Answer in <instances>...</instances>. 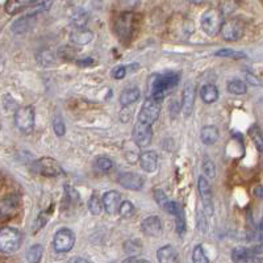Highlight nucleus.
Instances as JSON below:
<instances>
[{"label": "nucleus", "instance_id": "5701e85b", "mask_svg": "<svg viewBox=\"0 0 263 263\" xmlns=\"http://www.w3.org/2000/svg\"><path fill=\"white\" fill-rule=\"evenodd\" d=\"M200 96L201 100L204 101V103H207V104H212V103H215V101L219 99V89H217V87L215 85L208 83V85H205L201 87Z\"/></svg>", "mask_w": 263, "mask_h": 263}, {"label": "nucleus", "instance_id": "c756f323", "mask_svg": "<svg viewBox=\"0 0 263 263\" xmlns=\"http://www.w3.org/2000/svg\"><path fill=\"white\" fill-rule=\"evenodd\" d=\"M44 248L41 245H33L27 252V260L29 263H40L43 260Z\"/></svg>", "mask_w": 263, "mask_h": 263}, {"label": "nucleus", "instance_id": "f03ea898", "mask_svg": "<svg viewBox=\"0 0 263 263\" xmlns=\"http://www.w3.org/2000/svg\"><path fill=\"white\" fill-rule=\"evenodd\" d=\"M222 24H224L222 12L217 8H209L201 16L200 25L205 35L212 36V37L217 36L220 33Z\"/></svg>", "mask_w": 263, "mask_h": 263}, {"label": "nucleus", "instance_id": "dca6fc26", "mask_svg": "<svg viewBox=\"0 0 263 263\" xmlns=\"http://www.w3.org/2000/svg\"><path fill=\"white\" fill-rule=\"evenodd\" d=\"M120 194L117 191H107L103 195V207H104L105 212L108 215H115L119 212V207H120Z\"/></svg>", "mask_w": 263, "mask_h": 263}, {"label": "nucleus", "instance_id": "58836bf2", "mask_svg": "<svg viewBox=\"0 0 263 263\" xmlns=\"http://www.w3.org/2000/svg\"><path fill=\"white\" fill-rule=\"evenodd\" d=\"M203 173L209 179H213L216 176V166H215V163L211 159H204V162H203Z\"/></svg>", "mask_w": 263, "mask_h": 263}, {"label": "nucleus", "instance_id": "7c9ffc66", "mask_svg": "<svg viewBox=\"0 0 263 263\" xmlns=\"http://www.w3.org/2000/svg\"><path fill=\"white\" fill-rule=\"evenodd\" d=\"M215 55H217V57H222V58H233V59L246 58V54H245V53L238 50H233V49H221V50L216 51Z\"/></svg>", "mask_w": 263, "mask_h": 263}, {"label": "nucleus", "instance_id": "7ed1b4c3", "mask_svg": "<svg viewBox=\"0 0 263 263\" xmlns=\"http://www.w3.org/2000/svg\"><path fill=\"white\" fill-rule=\"evenodd\" d=\"M23 236L15 228H1L0 229V252L4 254H13L21 246Z\"/></svg>", "mask_w": 263, "mask_h": 263}, {"label": "nucleus", "instance_id": "3c124183", "mask_svg": "<svg viewBox=\"0 0 263 263\" xmlns=\"http://www.w3.org/2000/svg\"><path fill=\"white\" fill-rule=\"evenodd\" d=\"M135 263H151V262L147 260H138V258H137V262Z\"/></svg>", "mask_w": 263, "mask_h": 263}, {"label": "nucleus", "instance_id": "ea45409f", "mask_svg": "<svg viewBox=\"0 0 263 263\" xmlns=\"http://www.w3.org/2000/svg\"><path fill=\"white\" fill-rule=\"evenodd\" d=\"M205 216H207V215H205L204 212H201V211H199V212H197V220H196L197 228L200 229L203 233L207 232V229H208V222H207V219H205Z\"/></svg>", "mask_w": 263, "mask_h": 263}, {"label": "nucleus", "instance_id": "473e14b6", "mask_svg": "<svg viewBox=\"0 0 263 263\" xmlns=\"http://www.w3.org/2000/svg\"><path fill=\"white\" fill-rule=\"evenodd\" d=\"M124 250L127 254H129L131 257L138 256L139 253L142 252V245L139 244V241H127L124 244Z\"/></svg>", "mask_w": 263, "mask_h": 263}, {"label": "nucleus", "instance_id": "72a5a7b5", "mask_svg": "<svg viewBox=\"0 0 263 263\" xmlns=\"http://www.w3.org/2000/svg\"><path fill=\"white\" fill-rule=\"evenodd\" d=\"M88 209L92 215H100L101 211H103V201L100 200V197L96 196V194H93L89 197Z\"/></svg>", "mask_w": 263, "mask_h": 263}, {"label": "nucleus", "instance_id": "8fccbe9b", "mask_svg": "<svg viewBox=\"0 0 263 263\" xmlns=\"http://www.w3.org/2000/svg\"><path fill=\"white\" fill-rule=\"evenodd\" d=\"M188 1L192 4H201L204 3V1H207V0H188Z\"/></svg>", "mask_w": 263, "mask_h": 263}, {"label": "nucleus", "instance_id": "a19ab883", "mask_svg": "<svg viewBox=\"0 0 263 263\" xmlns=\"http://www.w3.org/2000/svg\"><path fill=\"white\" fill-rule=\"evenodd\" d=\"M53 3H54V0H41L39 3V5L36 7V11L33 12V13L36 15V13H39V12H45L47 11V9H50Z\"/></svg>", "mask_w": 263, "mask_h": 263}, {"label": "nucleus", "instance_id": "37998d69", "mask_svg": "<svg viewBox=\"0 0 263 263\" xmlns=\"http://www.w3.org/2000/svg\"><path fill=\"white\" fill-rule=\"evenodd\" d=\"M120 1V5L121 7H125V8H134L135 5H138L139 0H119Z\"/></svg>", "mask_w": 263, "mask_h": 263}, {"label": "nucleus", "instance_id": "1a4fd4ad", "mask_svg": "<svg viewBox=\"0 0 263 263\" xmlns=\"http://www.w3.org/2000/svg\"><path fill=\"white\" fill-rule=\"evenodd\" d=\"M244 24L242 21L237 19H230L228 21H224L222 27H221V36L225 41H238V40L244 36Z\"/></svg>", "mask_w": 263, "mask_h": 263}, {"label": "nucleus", "instance_id": "79ce46f5", "mask_svg": "<svg viewBox=\"0 0 263 263\" xmlns=\"http://www.w3.org/2000/svg\"><path fill=\"white\" fill-rule=\"evenodd\" d=\"M125 75H127V67H124V66H117V67L113 69L112 77L115 78V79H117V81L124 79Z\"/></svg>", "mask_w": 263, "mask_h": 263}, {"label": "nucleus", "instance_id": "a18cd8bd", "mask_svg": "<svg viewBox=\"0 0 263 263\" xmlns=\"http://www.w3.org/2000/svg\"><path fill=\"white\" fill-rule=\"evenodd\" d=\"M257 238L260 241L261 244H263V217L261 220L260 225H258V230H257Z\"/></svg>", "mask_w": 263, "mask_h": 263}, {"label": "nucleus", "instance_id": "423d86ee", "mask_svg": "<svg viewBox=\"0 0 263 263\" xmlns=\"http://www.w3.org/2000/svg\"><path fill=\"white\" fill-rule=\"evenodd\" d=\"M15 124L23 134H31L35 129V109L29 105L20 107L15 113Z\"/></svg>", "mask_w": 263, "mask_h": 263}, {"label": "nucleus", "instance_id": "6ab92c4d", "mask_svg": "<svg viewBox=\"0 0 263 263\" xmlns=\"http://www.w3.org/2000/svg\"><path fill=\"white\" fill-rule=\"evenodd\" d=\"M157 260L158 263H178V253L175 250L174 246L171 245H166V246H162L157 252Z\"/></svg>", "mask_w": 263, "mask_h": 263}, {"label": "nucleus", "instance_id": "cd10ccee", "mask_svg": "<svg viewBox=\"0 0 263 263\" xmlns=\"http://www.w3.org/2000/svg\"><path fill=\"white\" fill-rule=\"evenodd\" d=\"M249 134L252 137L253 142L256 145L257 150L263 154V133L261 128L257 124H254L252 128L249 129Z\"/></svg>", "mask_w": 263, "mask_h": 263}, {"label": "nucleus", "instance_id": "20e7f679", "mask_svg": "<svg viewBox=\"0 0 263 263\" xmlns=\"http://www.w3.org/2000/svg\"><path fill=\"white\" fill-rule=\"evenodd\" d=\"M137 16L133 12H124L115 20V32L121 41H128L134 33Z\"/></svg>", "mask_w": 263, "mask_h": 263}, {"label": "nucleus", "instance_id": "b1692460", "mask_svg": "<svg viewBox=\"0 0 263 263\" xmlns=\"http://www.w3.org/2000/svg\"><path fill=\"white\" fill-rule=\"evenodd\" d=\"M219 129L216 127H213V125H208V127H204V128L201 129L200 137L201 141L205 143V145H213V143L217 142V139H219Z\"/></svg>", "mask_w": 263, "mask_h": 263}, {"label": "nucleus", "instance_id": "393cba45", "mask_svg": "<svg viewBox=\"0 0 263 263\" xmlns=\"http://www.w3.org/2000/svg\"><path fill=\"white\" fill-rule=\"evenodd\" d=\"M36 0H7L5 3V12L9 15H15L28 5H31Z\"/></svg>", "mask_w": 263, "mask_h": 263}, {"label": "nucleus", "instance_id": "9b49d317", "mask_svg": "<svg viewBox=\"0 0 263 263\" xmlns=\"http://www.w3.org/2000/svg\"><path fill=\"white\" fill-rule=\"evenodd\" d=\"M197 188H199V194H200L201 197V203H203L204 213L207 216H212L213 215L212 191H211V186H209L208 180H207L205 176H200V178H199Z\"/></svg>", "mask_w": 263, "mask_h": 263}, {"label": "nucleus", "instance_id": "0eeeda50", "mask_svg": "<svg viewBox=\"0 0 263 263\" xmlns=\"http://www.w3.org/2000/svg\"><path fill=\"white\" fill-rule=\"evenodd\" d=\"M159 113H161V104L158 100L149 97L145 103L142 104L141 109H139L138 119L137 120L145 124L153 125L155 121L158 120Z\"/></svg>", "mask_w": 263, "mask_h": 263}, {"label": "nucleus", "instance_id": "412c9836", "mask_svg": "<svg viewBox=\"0 0 263 263\" xmlns=\"http://www.w3.org/2000/svg\"><path fill=\"white\" fill-rule=\"evenodd\" d=\"M93 33L86 28H77L75 31L71 32L70 40L71 43L77 44V45H87L92 41Z\"/></svg>", "mask_w": 263, "mask_h": 263}, {"label": "nucleus", "instance_id": "f704fd0d", "mask_svg": "<svg viewBox=\"0 0 263 263\" xmlns=\"http://www.w3.org/2000/svg\"><path fill=\"white\" fill-rule=\"evenodd\" d=\"M93 165H95V167H96L97 170L108 171L112 169L113 162L108 158V157H103V155H100V157H96V158H95Z\"/></svg>", "mask_w": 263, "mask_h": 263}, {"label": "nucleus", "instance_id": "39448f33", "mask_svg": "<svg viewBox=\"0 0 263 263\" xmlns=\"http://www.w3.org/2000/svg\"><path fill=\"white\" fill-rule=\"evenodd\" d=\"M33 170L40 175H44L46 178H57L65 174L62 166L59 165L58 161L54 158H40L33 163Z\"/></svg>", "mask_w": 263, "mask_h": 263}, {"label": "nucleus", "instance_id": "09e8293b", "mask_svg": "<svg viewBox=\"0 0 263 263\" xmlns=\"http://www.w3.org/2000/svg\"><path fill=\"white\" fill-rule=\"evenodd\" d=\"M74 263H89V262L88 261L83 260V258H75V260H74Z\"/></svg>", "mask_w": 263, "mask_h": 263}, {"label": "nucleus", "instance_id": "4c0bfd02", "mask_svg": "<svg viewBox=\"0 0 263 263\" xmlns=\"http://www.w3.org/2000/svg\"><path fill=\"white\" fill-rule=\"evenodd\" d=\"M53 128H54L55 134L58 135V137L65 135V133H66L65 123H63V119L59 116V115H55V116L53 117Z\"/></svg>", "mask_w": 263, "mask_h": 263}, {"label": "nucleus", "instance_id": "ddd939ff", "mask_svg": "<svg viewBox=\"0 0 263 263\" xmlns=\"http://www.w3.org/2000/svg\"><path fill=\"white\" fill-rule=\"evenodd\" d=\"M232 261L234 263H262V258L258 257L253 249L236 248L232 252Z\"/></svg>", "mask_w": 263, "mask_h": 263}, {"label": "nucleus", "instance_id": "2f4dec72", "mask_svg": "<svg viewBox=\"0 0 263 263\" xmlns=\"http://www.w3.org/2000/svg\"><path fill=\"white\" fill-rule=\"evenodd\" d=\"M87 20H88V15L87 12L83 11V9H78L73 16H71V21L77 28H85L86 24H87Z\"/></svg>", "mask_w": 263, "mask_h": 263}, {"label": "nucleus", "instance_id": "f3484780", "mask_svg": "<svg viewBox=\"0 0 263 263\" xmlns=\"http://www.w3.org/2000/svg\"><path fill=\"white\" fill-rule=\"evenodd\" d=\"M139 163L143 171L146 173H154L158 167V155L155 151L147 150L139 154Z\"/></svg>", "mask_w": 263, "mask_h": 263}, {"label": "nucleus", "instance_id": "4be33fe9", "mask_svg": "<svg viewBox=\"0 0 263 263\" xmlns=\"http://www.w3.org/2000/svg\"><path fill=\"white\" fill-rule=\"evenodd\" d=\"M35 21H36L35 13H29V15L27 16H23V17H20L19 20H16L15 23L12 24V31L15 32V33H24V32H28L33 25H35Z\"/></svg>", "mask_w": 263, "mask_h": 263}, {"label": "nucleus", "instance_id": "6e6552de", "mask_svg": "<svg viewBox=\"0 0 263 263\" xmlns=\"http://www.w3.org/2000/svg\"><path fill=\"white\" fill-rule=\"evenodd\" d=\"M75 245V234L67 228L59 229L53 238V246L57 253H69Z\"/></svg>", "mask_w": 263, "mask_h": 263}, {"label": "nucleus", "instance_id": "2eb2a0df", "mask_svg": "<svg viewBox=\"0 0 263 263\" xmlns=\"http://www.w3.org/2000/svg\"><path fill=\"white\" fill-rule=\"evenodd\" d=\"M142 232L149 237H159L162 234V222L158 216H149L141 222Z\"/></svg>", "mask_w": 263, "mask_h": 263}, {"label": "nucleus", "instance_id": "c9c22d12", "mask_svg": "<svg viewBox=\"0 0 263 263\" xmlns=\"http://www.w3.org/2000/svg\"><path fill=\"white\" fill-rule=\"evenodd\" d=\"M119 212H120L121 217H124V219H131L135 212L134 205L132 204L131 201H123L120 203V207H119Z\"/></svg>", "mask_w": 263, "mask_h": 263}, {"label": "nucleus", "instance_id": "f257e3e1", "mask_svg": "<svg viewBox=\"0 0 263 263\" xmlns=\"http://www.w3.org/2000/svg\"><path fill=\"white\" fill-rule=\"evenodd\" d=\"M179 75L173 71H167L162 74H153L149 78L147 83V91L151 99L155 100H163L171 89L178 86Z\"/></svg>", "mask_w": 263, "mask_h": 263}, {"label": "nucleus", "instance_id": "de8ad7c7", "mask_svg": "<svg viewBox=\"0 0 263 263\" xmlns=\"http://www.w3.org/2000/svg\"><path fill=\"white\" fill-rule=\"evenodd\" d=\"M135 262H137V258H135V257H129V258H127L123 263H135Z\"/></svg>", "mask_w": 263, "mask_h": 263}, {"label": "nucleus", "instance_id": "a211bd4d", "mask_svg": "<svg viewBox=\"0 0 263 263\" xmlns=\"http://www.w3.org/2000/svg\"><path fill=\"white\" fill-rule=\"evenodd\" d=\"M171 215L175 216V228H176V233L182 236L183 233L186 232L187 224H186V216H184V211H183L182 205L176 203V201H173V211H171Z\"/></svg>", "mask_w": 263, "mask_h": 263}, {"label": "nucleus", "instance_id": "c85d7f7f", "mask_svg": "<svg viewBox=\"0 0 263 263\" xmlns=\"http://www.w3.org/2000/svg\"><path fill=\"white\" fill-rule=\"evenodd\" d=\"M228 91L233 95H245V93L248 92V86L246 83L240 79H233L228 83Z\"/></svg>", "mask_w": 263, "mask_h": 263}, {"label": "nucleus", "instance_id": "49530a36", "mask_svg": "<svg viewBox=\"0 0 263 263\" xmlns=\"http://www.w3.org/2000/svg\"><path fill=\"white\" fill-rule=\"evenodd\" d=\"M254 195L258 197H263V187H261V186L256 187V190H254Z\"/></svg>", "mask_w": 263, "mask_h": 263}, {"label": "nucleus", "instance_id": "f8f14e48", "mask_svg": "<svg viewBox=\"0 0 263 263\" xmlns=\"http://www.w3.org/2000/svg\"><path fill=\"white\" fill-rule=\"evenodd\" d=\"M195 97H196V86L194 82H187L182 95V111L186 117H190L194 112Z\"/></svg>", "mask_w": 263, "mask_h": 263}, {"label": "nucleus", "instance_id": "9d476101", "mask_svg": "<svg viewBox=\"0 0 263 263\" xmlns=\"http://www.w3.org/2000/svg\"><path fill=\"white\" fill-rule=\"evenodd\" d=\"M153 138V128L151 125L141 123L137 120L134 128H133V139L138 147H146L150 145Z\"/></svg>", "mask_w": 263, "mask_h": 263}, {"label": "nucleus", "instance_id": "c03bdc74", "mask_svg": "<svg viewBox=\"0 0 263 263\" xmlns=\"http://www.w3.org/2000/svg\"><path fill=\"white\" fill-rule=\"evenodd\" d=\"M246 81H248L249 83H250V85H253V86H261V85H262L260 79H258L257 77H254V75H253V74H250V73L246 74Z\"/></svg>", "mask_w": 263, "mask_h": 263}, {"label": "nucleus", "instance_id": "a878e982", "mask_svg": "<svg viewBox=\"0 0 263 263\" xmlns=\"http://www.w3.org/2000/svg\"><path fill=\"white\" fill-rule=\"evenodd\" d=\"M139 96H141V92H139L138 88H128L123 91V93L120 95V103L121 105L124 107H128V105L133 104L135 101L138 100Z\"/></svg>", "mask_w": 263, "mask_h": 263}, {"label": "nucleus", "instance_id": "aec40b11", "mask_svg": "<svg viewBox=\"0 0 263 263\" xmlns=\"http://www.w3.org/2000/svg\"><path fill=\"white\" fill-rule=\"evenodd\" d=\"M19 207V199L15 195L5 196L3 200L0 201V217L11 216Z\"/></svg>", "mask_w": 263, "mask_h": 263}, {"label": "nucleus", "instance_id": "4468645a", "mask_svg": "<svg viewBox=\"0 0 263 263\" xmlns=\"http://www.w3.org/2000/svg\"><path fill=\"white\" fill-rule=\"evenodd\" d=\"M117 182L120 186H123L127 190H132V191H139L143 187V178L141 175L134 174V173H124L121 174L117 179Z\"/></svg>", "mask_w": 263, "mask_h": 263}, {"label": "nucleus", "instance_id": "e433bc0d", "mask_svg": "<svg viewBox=\"0 0 263 263\" xmlns=\"http://www.w3.org/2000/svg\"><path fill=\"white\" fill-rule=\"evenodd\" d=\"M192 261H194V263H209L208 257L205 256L201 245L195 246L194 252H192Z\"/></svg>", "mask_w": 263, "mask_h": 263}, {"label": "nucleus", "instance_id": "bb28decb", "mask_svg": "<svg viewBox=\"0 0 263 263\" xmlns=\"http://www.w3.org/2000/svg\"><path fill=\"white\" fill-rule=\"evenodd\" d=\"M154 199L157 201V204L171 215V211H173V201L169 200V197L166 196V194L163 192L162 190H155L154 191Z\"/></svg>", "mask_w": 263, "mask_h": 263}]
</instances>
